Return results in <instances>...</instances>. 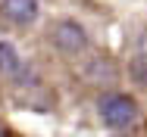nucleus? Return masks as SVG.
<instances>
[{"label":"nucleus","mask_w":147,"mask_h":137,"mask_svg":"<svg viewBox=\"0 0 147 137\" xmlns=\"http://www.w3.org/2000/svg\"><path fill=\"white\" fill-rule=\"evenodd\" d=\"M100 118L110 128L125 131V128H131L138 122V103L131 97H125V94H107L100 100Z\"/></svg>","instance_id":"f257e3e1"},{"label":"nucleus","mask_w":147,"mask_h":137,"mask_svg":"<svg viewBox=\"0 0 147 137\" xmlns=\"http://www.w3.org/2000/svg\"><path fill=\"white\" fill-rule=\"evenodd\" d=\"M53 44H57L59 53L78 56V53H85V47H88V31L78 22H72V19H63V22L53 25Z\"/></svg>","instance_id":"f03ea898"},{"label":"nucleus","mask_w":147,"mask_h":137,"mask_svg":"<svg viewBox=\"0 0 147 137\" xmlns=\"http://www.w3.org/2000/svg\"><path fill=\"white\" fill-rule=\"evenodd\" d=\"M0 16L16 28H25L38 19V0H0Z\"/></svg>","instance_id":"7ed1b4c3"},{"label":"nucleus","mask_w":147,"mask_h":137,"mask_svg":"<svg viewBox=\"0 0 147 137\" xmlns=\"http://www.w3.org/2000/svg\"><path fill=\"white\" fill-rule=\"evenodd\" d=\"M0 75L9 78V81H22V75H25L22 59H19V53H16V47L6 44V41H0Z\"/></svg>","instance_id":"20e7f679"},{"label":"nucleus","mask_w":147,"mask_h":137,"mask_svg":"<svg viewBox=\"0 0 147 137\" xmlns=\"http://www.w3.org/2000/svg\"><path fill=\"white\" fill-rule=\"evenodd\" d=\"M128 75H131V81L141 84V87H147V56H135L131 62H128Z\"/></svg>","instance_id":"39448f33"},{"label":"nucleus","mask_w":147,"mask_h":137,"mask_svg":"<svg viewBox=\"0 0 147 137\" xmlns=\"http://www.w3.org/2000/svg\"><path fill=\"white\" fill-rule=\"evenodd\" d=\"M116 137H125V134H116Z\"/></svg>","instance_id":"423d86ee"}]
</instances>
